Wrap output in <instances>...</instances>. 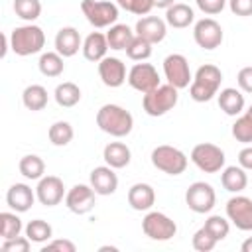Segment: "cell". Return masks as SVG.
Returning a JSON list of instances; mask_svg holds the SVG:
<instances>
[{
  "label": "cell",
  "instance_id": "obj_39",
  "mask_svg": "<svg viewBox=\"0 0 252 252\" xmlns=\"http://www.w3.org/2000/svg\"><path fill=\"white\" fill-rule=\"evenodd\" d=\"M191 244H193V248H195L197 252H211V250L217 246V238H215L205 226H201V228L193 234Z\"/></svg>",
  "mask_w": 252,
  "mask_h": 252
},
{
  "label": "cell",
  "instance_id": "obj_30",
  "mask_svg": "<svg viewBox=\"0 0 252 252\" xmlns=\"http://www.w3.org/2000/svg\"><path fill=\"white\" fill-rule=\"evenodd\" d=\"M37 67H39V73L43 77H59L65 69L63 55L57 53V51H45V53L39 55Z\"/></svg>",
  "mask_w": 252,
  "mask_h": 252
},
{
  "label": "cell",
  "instance_id": "obj_19",
  "mask_svg": "<svg viewBox=\"0 0 252 252\" xmlns=\"http://www.w3.org/2000/svg\"><path fill=\"white\" fill-rule=\"evenodd\" d=\"M35 199H37V197H35V191H33L30 185H26V183H14V185L8 189V193H6V203H8V207H10L12 211H16V213H26V211H30Z\"/></svg>",
  "mask_w": 252,
  "mask_h": 252
},
{
  "label": "cell",
  "instance_id": "obj_47",
  "mask_svg": "<svg viewBox=\"0 0 252 252\" xmlns=\"http://www.w3.org/2000/svg\"><path fill=\"white\" fill-rule=\"evenodd\" d=\"M10 47V35L2 33V51H0V57H6V51Z\"/></svg>",
  "mask_w": 252,
  "mask_h": 252
},
{
  "label": "cell",
  "instance_id": "obj_48",
  "mask_svg": "<svg viewBox=\"0 0 252 252\" xmlns=\"http://www.w3.org/2000/svg\"><path fill=\"white\" fill-rule=\"evenodd\" d=\"M171 4H175V0H154V8H163V10H167Z\"/></svg>",
  "mask_w": 252,
  "mask_h": 252
},
{
  "label": "cell",
  "instance_id": "obj_7",
  "mask_svg": "<svg viewBox=\"0 0 252 252\" xmlns=\"http://www.w3.org/2000/svg\"><path fill=\"white\" fill-rule=\"evenodd\" d=\"M191 161L205 173H217L224 167L226 156L219 146L211 142H201L191 150Z\"/></svg>",
  "mask_w": 252,
  "mask_h": 252
},
{
  "label": "cell",
  "instance_id": "obj_14",
  "mask_svg": "<svg viewBox=\"0 0 252 252\" xmlns=\"http://www.w3.org/2000/svg\"><path fill=\"white\" fill-rule=\"evenodd\" d=\"M94 197H96V191L85 183H77L73 185L67 195H65V207L75 213V215H87L94 209Z\"/></svg>",
  "mask_w": 252,
  "mask_h": 252
},
{
  "label": "cell",
  "instance_id": "obj_38",
  "mask_svg": "<svg viewBox=\"0 0 252 252\" xmlns=\"http://www.w3.org/2000/svg\"><path fill=\"white\" fill-rule=\"evenodd\" d=\"M232 136L236 142H242V144H250L252 142V120L250 116L244 112L240 114L234 124H232Z\"/></svg>",
  "mask_w": 252,
  "mask_h": 252
},
{
  "label": "cell",
  "instance_id": "obj_50",
  "mask_svg": "<svg viewBox=\"0 0 252 252\" xmlns=\"http://www.w3.org/2000/svg\"><path fill=\"white\" fill-rule=\"evenodd\" d=\"M246 114H248V116H250V120H252V104H250V108L246 110Z\"/></svg>",
  "mask_w": 252,
  "mask_h": 252
},
{
  "label": "cell",
  "instance_id": "obj_44",
  "mask_svg": "<svg viewBox=\"0 0 252 252\" xmlns=\"http://www.w3.org/2000/svg\"><path fill=\"white\" fill-rule=\"evenodd\" d=\"M228 8L234 16L240 18L252 16V0H228Z\"/></svg>",
  "mask_w": 252,
  "mask_h": 252
},
{
  "label": "cell",
  "instance_id": "obj_22",
  "mask_svg": "<svg viewBox=\"0 0 252 252\" xmlns=\"http://www.w3.org/2000/svg\"><path fill=\"white\" fill-rule=\"evenodd\" d=\"M106 51H108V39H106V33H100V32H91L85 41H83V55L87 61H93V63H98L100 59L106 57Z\"/></svg>",
  "mask_w": 252,
  "mask_h": 252
},
{
  "label": "cell",
  "instance_id": "obj_11",
  "mask_svg": "<svg viewBox=\"0 0 252 252\" xmlns=\"http://www.w3.org/2000/svg\"><path fill=\"white\" fill-rule=\"evenodd\" d=\"M163 75H165L167 83L173 85L175 89H185L193 81L189 61L181 53H171L163 59Z\"/></svg>",
  "mask_w": 252,
  "mask_h": 252
},
{
  "label": "cell",
  "instance_id": "obj_23",
  "mask_svg": "<svg viewBox=\"0 0 252 252\" xmlns=\"http://www.w3.org/2000/svg\"><path fill=\"white\" fill-rule=\"evenodd\" d=\"M217 100H219V108L226 116H240L244 110V94L234 87L222 89L217 94Z\"/></svg>",
  "mask_w": 252,
  "mask_h": 252
},
{
  "label": "cell",
  "instance_id": "obj_34",
  "mask_svg": "<svg viewBox=\"0 0 252 252\" xmlns=\"http://www.w3.org/2000/svg\"><path fill=\"white\" fill-rule=\"evenodd\" d=\"M22 228H24L22 226V219L16 215V211L14 213H10V211L0 213V236H2V240L20 236Z\"/></svg>",
  "mask_w": 252,
  "mask_h": 252
},
{
  "label": "cell",
  "instance_id": "obj_17",
  "mask_svg": "<svg viewBox=\"0 0 252 252\" xmlns=\"http://www.w3.org/2000/svg\"><path fill=\"white\" fill-rule=\"evenodd\" d=\"M136 35L148 39L150 43H159L165 39V33H167V22L158 18V16H142L138 22H136V28H134Z\"/></svg>",
  "mask_w": 252,
  "mask_h": 252
},
{
  "label": "cell",
  "instance_id": "obj_46",
  "mask_svg": "<svg viewBox=\"0 0 252 252\" xmlns=\"http://www.w3.org/2000/svg\"><path fill=\"white\" fill-rule=\"evenodd\" d=\"M238 165L246 171H252V146H246L238 152Z\"/></svg>",
  "mask_w": 252,
  "mask_h": 252
},
{
  "label": "cell",
  "instance_id": "obj_45",
  "mask_svg": "<svg viewBox=\"0 0 252 252\" xmlns=\"http://www.w3.org/2000/svg\"><path fill=\"white\" fill-rule=\"evenodd\" d=\"M236 83H238L240 91L252 94V67H242L236 75Z\"/></svg>",
  "mask_w": 252,
  "mask_h": 252
},
{
  "label": "cell",
  "instance_id": "obj_10",
  "mask_svg": "<svg viewBox=\"0 0 252 252\" xmlns=\"http://www.w3.org/2000/svg\"><path fill=\"white\" fill-rule=\"evenodd\" d=\"M222 28L217 20L213 18H201L199 22H195L193 26V39L195 43L201 47V49H207V51H213L217 47H220L222 43Z\"/></svg>",
  "mask_w": 252,
  "mask_h": 252
},
{
  "label": "cell",
  "instance_id": "obj_9",
  "mask_svg": "<svg viewBox=\"0 0 252 252\" xmlns=\"http://www.w3.org/2000/svg\"><path fill=\"white\" fill-rule=\"evenodd\" d=\"M215 203H217V193H215V189H213L211 183L195 181L185 191V205L193 213H197V215L211 213L213 207H215Z\"/></svg>",
  "mask_w": 252,
  "mask_h": 252
},
{
  "label": "cell",
  "instance_id": "obj_25",
  "mask_svg": "<svg viewBox=\"0 0 252 252\" xmlns=\"http://www.w3.org/2000/svg\"><path fill=\"white\" fill-rule=\"evenodd\" d=\"M165 22H167V26H171L175 30H183L195 22V12L189 4L175 2L165 10Z\"/></svg>",
  "mask_w": 252,
  "mask_h": 252
},
{
  "label": "cell",
  "instance_id": "obj_49",
  "mask_svg": "<svg viewBox=\"0 0 252 252\" xmlns=\"http://www.w3.org/2000/svg\"><path fill=\"white\" fill-rule=\"evenodd\" d=\"M240 250H242V252H252V236L246 238V240L240 244Z\"/></svg>",
  "mask_w": 252,
  "mask_h": 252
},
{
  "label": "cell",
  "instance_id": "obj_6",
  "mask_svg": "<svg viewBox=\"0 0 252 252\" xmlns=\"http://www.w3.org/2000/svg\"><path fill=\"white\" fill-rule=\"evenodd\" d=\"M152 163L156 169L167 175H181L187 169V156L175 146H158L152 150Z\"/></svg>",
  "mask_w": 252,
  "mask_h": 252
},
{
  "label": "cell",
  "instance_id": "obj_43",
  "mask_svg": "<svg viewBox=\"0 0 252 252\" xmlns=\"http://www.w3.org/2000/svg\"><path fill=\"white\" fill-rule=\"evenodd\" d=\"M75 250H77L75 244L67 238H55L45 246H41V252H75Z\"/></svg>",
  "mask_w": 252,
  "mask_h": 252
},
{
  "label": "cell",
  "instance_id": "obj_33",
  "mask_svg": "<svg viewBox=\"0 0 252 252\" xmlns=\"http://www.w3.org/2000/svg\"><path fill=\"white\" fill-rule=\"evenodd\" d=\"M26 236L32 240V242H37V244H43L47 240H51L53 236V228L47 220L43 219H33L26 224Z\"/></svg>",
  "mask_w": 252,
  "mask_h": 252
},
{
  "label": "cell",
  "instance_id": "obj_31",
  "mask_svg": "<svg viewBox=\"0 0 252 252\" xmlns=\"http://www.w3.org/2000/svg\"><path fill=\"white\" fill-rule=\"evenodd\" d=\"M18 169H20V173H22L26 179L39 181V179L43 177V173H45V161H43L39 156H35V154H28V156H24V158L20 159Z\"/></svg>",
  "mask_w": 252,
  "mask_h": 252
},
{
  "label": "cell",
  "instance_id": "obj_27",
  "mask_svg": "<svg viewBox=\"0 0 252 252\" xmlns=\"http://www.w3.org/2000/svg\"><path fill=\"white\" fill-rule=\"evenodd\" d=\"M134 37H136V32L126 24H114L106 32L108 47L114 51H126V47L132 43Z\"/></svg>",
  "mask_w": 252,
  "mask_h": 252
},
{
  "label": "cell",
  "instance_id": "obj_28",
  "mask_svg": "<svg viewBox=\"0 0 252 252\" xmlns=\"http://www.w3.org/2000/svg\"><path fill=\"white\" fill-rule=\"evenodd\" d=\"M47 100H49L47 89L41 87V85H30V87H26L24 93H22V102H24V106H26L28 110H32V112L43 110V108L47 106Z\"/></svg>",
  "mask_w": 252,
  "mask_h": 252
},
{
  "label": "cell",
  "instance_id": "obj_3",
  "mask_svg": "<svg viewBox=\"0 0 252 252\" xmlns=\"http://www.w3.org/2000/svg\"><path fill=\"white\" fill-rule=\"evenodd\" d=\"M43 45H45V33L35 24L18 26L10 32V49L20 57L39 53Z\"/></svg>",
  "mask_w": 252,
  "mask_h": 252
},
{
  "label": "cell",
  "instance_id": "obj_15",
  "mask_svg": "<svg viewBox=\"0 0 252 252\" xmlns=\"http://www.w3.org/2000/svg\"><path fill=\"white\" fill-rule=\"evenodd\" d=\"M65 185L63 181L57 177V175H43L39 181H37V187H35V197L41 205L45 207H55L63 201L65 197Z\"/></svg>",
  "mask_w": 252,
  "mask_h": 252
},
{
  "label": "cell",
  "instance_id": "obj_35",
  "mask_svg": "<svg viewBox=\"0 0 252 252\" xmlns=\"http://www.w3.org/2000/svg\"><path fill=\"white\" fill-rule=\"evenodd\" d=\"M14 12L28 24H33L41 16V2L39 0H14Z\"/></svg>",
  "mask_w": 252,
  "mask_h": 252
},
{
  "label": "cell",
  "instance_id": "obj_2",
  "mask_svg": "<svg viewBox=\"0 0 252 252\" xmlns=\"http://www.w3.org/2000/svg\"><path fill=\"white\" fill-rule=\"evenodd\" d=\"M220 83H222L220 69L217 65L205 63L193 75V81L189 85V96L195 102H209L215 94H219Z\"/></svg>",
  "mask_w": 252,
  "mask_h": 252
},
{
  "label": "cell",
  "instance_id": "obj_16",
  "mask_svg": "<svg viewBox=\"0 0 252 252\" xmlns=\"http://www.w3.org/2000/svg\"><path fill=\"white\" fill-rule=\"evenodd\" d=\"M98 77H100L102 85H106L110 89H118L124 85V81H128L126 65L122 63V59L106 55L104 59L98 61Z\"/></svg>",
  "mask_w": 252,
  "mask_h": 252
},
{
  "label": "cell",
  "instance_id": "obj_8",
  "mask_svg": "<svg viewBox=\"0 0 252 252\" xmlns=\"http://www.w3.org/2000/svg\"><path fill=\"white\" fill-rule=\"evenodd\" d=\"M142 230L148 238L158 240V242H165L171 240L177 232V224L173 219H169L165 213L159 211H150L144 219H142Z\"/></svg>",
  "mask_w": 252,
  "mask_h": 252
},
{
  "label": "cell",
  "instance_id": "obj_41",
  "mask_svg": "<svg viewBox=\"0 0 252 252\" xmlns=\"http://www.w3.org/2000/svg\"><path fill=\"white\" fill-rule=\"evenodd\" d=\"M32 246V240L28 236H14L2 242V250L4 252H28Z\"/></svg>",
  "mask_w": 252,
  "mask_h": 252
},
{
  "label": "cell",
  "instance_id": "obj_20",
  "mask_svg": "<svg viewBox=\"0 0 252 252\" xmlns=\"http://www.w3.org/2000/svg\"><path fill=\"white\" fill-rule=\"evenodd\" d=\"M83 49V39L77 28L65 26L55 33V51L61 53L63 57H73L77 51Z\"/></svg>",
  "mask_w": 252,
  "mask_h": 252
},
{
  "label": "cell",
  "instance_id": "obj_13",
  "mask_svg": "<svg viewBox=\"0 0 252 252\" xmlns=\"http://www.w3.org/2000/svg\"><path fill=\"white\" fill-rule=\"evenodd\" d=\"M226 219L244 232L252 230V199L244 195H234L226 201Z\"/></svg>",
  "mask_w": 252,
  "mask_h": 252
},
{
  "label": "cell",
  "instance_id": "obj_24",
  "mask_svg": "<svg viewBox=\"0 0 252 252\" xmlns=\"http://www.w3.org/2000/svg\"><path fill=\"white\" fill-rule=\"evenodd\" d=\"M102 159L106 165H110L114 169H122L130 163L132 152L124 142H108L102 150Z\"/></svg>",
  "mask_w": 252,
  "mask_h": 252
},
{
  "label": "cell",
  "instance_id": "obj_21",
  "mask_svg": "<svg viewBox=\"0 0 252 252\" xmlns=\"http://www.w3.org/2000/svg\"><path fill=\"white\" fill-rule=\"evenodd\" d=\"M156 203V191L150 183H134L128 189V205L134 211H150Z\"/></svg>",
  "mask_w": 252,
  "mask_h": 252
},
{
  "label": "cell",
  "instance_id": "obj_1",
  "mask_svg": "<svg viewBox=\"0 0 252 252\" xmlns=\"http://www.w3.org/2000/svg\"><path fill=\"white\" fill-rule=\"evenodd\" d=\"M96 126L114 138H124L134 128V116L120 104H102L96 112Z\"/></svg>",
  "mask_w": 252,
  "mask_h": 252
},
{
  "label": "cell",
  "instance_id": "obj_36",
  "mask_svg": "<svg viewBox=\"0 0 252 252\" xmlns=\"http://www.w3.org/2000/svg\"><path fill=\"white\" fill-rule=\"evenodd\" d=\"M152 45H154V43H150L148 39L136 35V37L132 39V43L126 47V55H128V59H132V61H146V59L152 57Z\"/></svg>",
  "mask_w": 252,
  "mask_h": 252
},
{
  "label": "cell",
  "instance_id": "obj_37",
  "mask_svg": "<svg viewBox=\"0 0 252 252\" xmlns=\"http://www.w3.org/2000/svg\"><path fill=\"white\" fill-rule=\"evenodd\" d=\"M203 226L217 238V242L224 240V238L228 236V230H230L228 219H224V217H220V215H211V217H207V220H205Z\"/></svg>",
  "mask_w": 252,
  "mask_h": 252
},
{
  "label": "cell",
  "instance_id": "obj_32",
  "mask_svg": "<svg viewBox=\"0 0 252 252\" xmlns=\"http://www.w3.org/2000/svg\"><path fill=\"white\" fill-rule=\"evenodd\" d=\"M73 136H75V132H73V126L67 122V120H57V122H53L51 126H49V130H47V138H49V142L53 144V146H67L71 140H73Z\"/></svg>",
  "mask_w": 252,
  "mask_h": 252
},
{
  "label": "cell",
  "instance_id": "obj_5",
  "mask_svg": "<svg viewBox=\"0 0 252 252\" xmlns=\"http://www.w3.org/2000/svg\"><path fill=\"white\" fill-rule=\"evenodd\" d=\"M81 12L94 28H110L118 20V4L110 0H81Z\"/></svg>",
  "mask_w": 252,
  "mask_h": 252
},
{
  "label": "cell",
  "instance_id": "obj_26",
  "mask_svg": "<svg viewBox=\"0 0 252 252\" xmlns=\"http://www.w3.org/2000/svg\"><path fill=\"white\" fill-rule=\"evenodd\" d=\"M220 183H222V187H224L228 193H240V191H244L246 185H248L246 169L240 167V165H228V167H222Z\"/></svg>",
  "mask_w": 252,
  "mask_h": 252
},
{
  "label": "cell",
  "instance_id": "obj_40",
  "mask_svg": "<svg viewBox=\"0 0 252 252\" xmlns=\"http://www.w3.org/2000/svg\"><path fill=\"white\" fill-rule=\"evenodd\" d=\"M118 8L136 14V16H148L154 8V0H116Z\"/></svg>",
  "mask_w": 252,
  "mask_h": 252
},
{
  "label": "cell",
  "instance_id": "obj_12",
  "mask_svg": "<svg viewBox=\"0 0 252 252\" xmlns=\"http://www.w3.org/2000/svg\"><path fill=\"white\" fill-rule=\"evenodd\" d=\"M128 85H130L134 91L142 93V94H146V93L158 89V87H159L158 69H156L152 63H144V61L134 63V65L130 67V71H128Z\"/></svg>",
  "mask_w": 252,
  "mask_h": 252
},
{
  "label": "cell",
  "instance_id": "obj_29",
  "mask_svg": "<svg viewBox=\"0 0 252 252\" xmlns=\"http://www.w3.org/2000/svg\"><path fill=\"white\" fill-rule=\"evenodd\" d=\"M53 98L59 106L63 108H73L75 104H79L81 100V89L71 83V81H65V83H59L53 91Z\"/></svg>",
  "mask_w": 252,
  "mask_h": 252
},
{
  "label": "cell",
  "instance_id": "obj_18",
  "mask_svg": "<svg viewBox=\"0 0 252 252\" xmlns=\"http://www.w3.org/2000/svg\"><path fill=\"white\" fill-rule=\"evenodd\" d=\"M91 187L96 191V195H112L118 189V175L114 173V167L110 165H98L91 171Z\"/></svg>",
  "mask_w": 252,
  "mask_h": 252
},
{
  "label": "cell",
  "instance_id": "obj_42",
  "mask_svg": "<svg viewBox=\"0 0 252 252\" xmlns=\"http://www.w3.org/2000/svg\"><path fill=\"white\" fill-rule=\"evenodd\" d=\"M195 2H197V8H199L203 14H207V16H217V14H220V12L224 10V6H226L228 0H195Z\"/></svg>",
  "mask_w": 252,
  "mask_h": 252
},
{
  "label": "cell",
  "instance_id": "obj_4",
  "mask_svg": "<svg viewBox=\"0 0 252 252\" xmlns=\"http://www.w3.org/2000/svg\"><path fill=\"white\" fill-rule=\"evenodd\" d=\"M179 89H175L173 85H159L158 89L150 91L144 94L142 98V106H144V112L148 116H163L167 114L179 100V94H177Z\"/></svg>",
  "mask_w": 252,
  "mask_h": 252
}]
</instances>
